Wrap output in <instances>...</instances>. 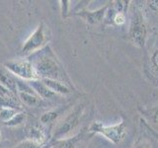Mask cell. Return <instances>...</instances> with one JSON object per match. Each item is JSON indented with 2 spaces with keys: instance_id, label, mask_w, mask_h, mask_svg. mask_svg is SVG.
<instances>
[{
  "instance_id": "cell-1",
  "label": "cell",
  "mask_w": 158,
  "mask_h": 148,
  "mask_svg": "<svg viewBox=\"0 0 158 148\" xmlns=\"http://www.w3.org/2000/svg\"><path fill=\"white\" fill-rule=\"evenodd\" d=\"M27 58L33 63L39 79H52L60 81L65 83L71 89H74L65 69L63 68L56 54L48 44L37 52L27 56Z\"/></svg>"
},
{
  "instance_id": "cell-2",
  "label": "cell",
  "mask_w": 158,
  "mask_h": 148,
  "mask_svg": "<svg viewBox=\"0 0 158 148\" xmlns=\"http://www.w3.org/2000/svg\"><path fill=\"white\" fill-rule=\"evenodd\" d=\"M84 111H85V107L83 104H78L74 107L54 128L52 139L54 141H57L73 136V133L75 132V130H77L81 122V120L84 116Z\"/></svg>"
},
{
  "instance_id": "cell-3",
  "label": "cell",
  "mask_w": 158,
  "mask_h": 148,
  "mask_svg": "<svg viewBox=\"0 0 158 148\" xmlns=\"http://www.w3.org/2000/svg\"><path fill=\"white\" fill-rule=\"evenodd\" d=\"M87 131L100 134L111 141L113 144L118 145L125 139L127 133V127L123 121L112 125H105L101 121H94L89 125Z\"/></svg>"
},
{
  "instance_id": "cell-4",
  "label": "cell",
  "mask_w": 158,
  "mask_h": 148,
  "mask_svg": "<svg viewBox=\"0 0 158 148\" xmlns=\"http://www.w3.org/2000/svg\"><path fill=\"white\" fill-rule=\"evenodd\" d=\"M127 36L135 47H144L147 39V26L141 10L136 7L131 13Z\"/></svg>"
},
{
  "instance_id": "cell-5",
  "label": "cell",
  "mask_w": 158,
  "mask_h": 148,
  "mask_svg": "<svg viewBox=\"0 0 158 148\" xmlns=\"http://www.w3.org/2000/svg\"><path fill=\"white\" fill-rule=\"evenodd\" d=\"M49 38L51 36H49L48 27H47V25L44 22H41L35 29V31L24 42L21 52L26 56H31L40 49L47 47L48 44V43L49 41Z\"/></svg>"
},
{
  "instance_id": "cell-6",
  "label": "cell",
  "mask_w": 158,
  "mask_h": 148,
  "mask_svg": "<svg viewBox=\"0 0 158 148\" xmlns=\"http://www.w3.org/2000/svg\"><path fill=\"white\" fill-rule=\"evenodd\" d=\"M3 65L11 72L15 77L25 81L36 80L38 75L33 63L29 59H13L3 63Z\"/></svg>"
},
{
  "instance_id": "cell-7",
  "label": "cell",
  "mask_w": 158,
  "mask_h": 148,
  "mask_svg": "<svg viewBox=\"0 0 158 148\" xmlns=\"http://www.w3.org/2000/svg\"><path fill=\"white\" fill-rule=\"evenodd\" d=\"M108 8H109V4L97 10H93V11H90V10H87L86 8H84L82 10H79V11L75 12L74 14H75L76 16L82 18L88 25L92 26V25H96V24L104 22V19H105Z\"/></svg>"
},
{
  "instance_id": "cell-8",
  "label": "cell",
  "mask_w": 158,
  "mask_h": 148,
  "mask_svg": "<svg viewBox=\"0 0 158 148\" xmlns=\"http://www.w3.org/2000/svg\"><path fill=\"white\" fill-rule=\"evenodd\" d=\"M23 104L21 103L17 93L0 86V109L12 108L23 111Z\"/></svg>"
},
{
  "instance_id": "cell-9",
  "label": "cell",
  "mask_w": 158,
  "mask_h": 148,
  "mask_svg": "<svg viewBox=\"0 0 158 148\" xmlns=\"http://www.w3.org/2000/svg\"><path fill=\"white\" fill-rule=\"evenodd\" d=\"M0 86L8 89L14 93H17V78L5 67L0 64Z\"/></svg>"
},
{
  "instance_id": "cell-10",
  "label": "cell",
  "mask_w": 158,
  "mask_h": 148,
  "mask_svg": "<svg viewBox=\"0 0 158 148\" xmlns=\"http://www.w3.org/2000/svg\"><path fill=\"white\" fill-rule=\"evenodd\" d=\"M28 83L30 84V86L33 88L35 93H36L42 100H52V99H56L57 97L56 94H54L53 92L49 90L46 84H44L41 79L28 81Z\"/></svg>"
},
{
  "instance_id": "cell-11",
  "label": "cell",
  "mask_w": 158,
  "mask_h": 148,
  "mask_svg": "<svg viewBox=\"0 0 158 148\" xmlns=\"http://www.w3.org/2000/svg\"><path fill=\"white\" fill-rule=\"evenodd\" d=\"M41 80L46 84L49 90L54 94H56L57 96H65L71 93V88L66 85L65 83L56 80H52V79H41Z\"/></svg>"
},
{
  "instance_id": "cell-12",
  "label": "cell",
  "mask_w": 158,
  "mask_h": 148,
  "mask_svg": "<svg viewBox=\"0 0 158 148\" xmlns=\"http://www.w3.org/2000/svg\"><path fill=\"white\" fill-rule=\"evenodd\" d=\"M27 139L40 143V144L46 145V140H47L46 131L44 130V128H42L39 125H32L27 130Z\"/></svg>"
},
{
  "instance_id": "cell-13",
  "label": "cell",
  "mask_w": 158,
  "mask_h": 148,
  "mask_svg": "<svg viewBox=\"0 0 158 148\" xmlns=\"http://www.w3.org/2000/svg\"><path fill=\"white\" fill-rule=\"evenodd\" d=\"M83 137L84 131H80L76 133V134H74L73 136L56 141V144L57 145V148H76L78 143L83 139Z\"/></svg>"
},
{
  "instance_id": "cell-14",
  "label": "cell",
  "mask_w": 158,
  "mask_h": 148,
  "mask_svg": "<svg viewBox=\"0 0 158 148\" xmlns=\"http://www.w3.org/2000/svg\"><path fill=\"white\" fill-rule=\"evenodd\" d=\"M18 96L23 106L27 107H38L42 101L37 94L33 93H18Z\"/></svg>"
},
{
  "instance_id": "cell-15",
  "label": "cell",
  "mask_w": 158,
  "mask_h": 148,
  "mask_svg": "<svg viewBox=\"0 0 158 148\" xmlns=\"http://www.w3.org/2000/svg\"><path fill=\"white\" fill-rule=\"evenodd\" d=\"M149 72L155 83H158V48L151 53L149 58Z\"/></svg>"
},
{
  "instance_id": "cell-16",
  "label": "cell",
  "mask_w": 158,
  "mask_h": 148,
  "mask_svg": "<svg viewBox=\"0 0 158 148\" xmlns=\"http://www.w3.org/2000/svg\"><path fill=\"white\" fill-rule=\"evenodd\" d=\"M19 112H21V110L12 108H2L0 109V120L3 121V123H5L9 121L11 118H13Z\"/></svg>"
},
{
  "instance_id": "cell-17",
  "label": "cell",
  "mask_w": 158,
  "mask_h": 148,
  "mask_svg": "<svg viewBox=\"0 0 158 148\" xmlns=\"http://www.w3.org/2000/svg\"><path fill=\"white\" fill-rule=\"evenodd\" d=\"M26 118H27L26 113H25L24 111H21V112H19L13 118H11L9 121L5 122L4 125L6 126H11V127L18 126V125H21L22 123H24L25 121H26Z\"/></svg>"
},
{
  "instance_id": "cell-18",
  "label": "cell",
  "mask_w": 158,
  "mask_h": 148,
  "mask_svg": "<svg viewBox=\"0 0 158 148\" xmlns=\"http://www.w3.org/2000/svg\"><path fill=\"white\" fill-rule=\"evenodd\" d=\"M141 113L144 115L149 120V121L158 125V107H153L151 109H147V110H142Z\"/></svg>"
},
{
  "instance_id": "cell-19",
  "label": "cell",
  "mask_w": 158,
  "mask_h": 148,
  "mask_svg": "<svg viewBox=\"0 0 158 148\" xmlns=\"http://www.w3.org/2000/svg\"><path fill=\"white\" fill-rule=\"evenodd\" d=\"M58 115H59V113L56 111H49V112L44 113L41 117V118H40V121H41L43 125H51V123L56 121Z\"/></svg>"
},
{
  "instance_id": "cell-20",
  "label": "cell",
  "mask_w": 158,
  "mask_h": 148,
  "mask_svg": "<svg viewBox=\"0 0 158 148\" xmlns=\"http://www.w3.org/2000/svg\"><path fill=\"white\" fill-rule=\"evenodd\" d=\"M130 3H131V1H113V2H111V6L116 13L127 14Z\"/></svg>"
},
{
  "instance_id": "cell-21",
  "label": "cell",
  "mask_w": 158,
  "mask_h": 148,
  "mask_svg": "<svg viewBox=\"0 0 158 148\" xmlns=\"http://www.w3.org/2000/svg\"><path fill=\"white\" fill-rule=\"evenodd\" d=\"M14 148H46V145H43L35 141L26 139L22 142H20L19 144H17Z\"/></svg>"
},
{
  "instance_id": "cell-22",
  "label": "cell",
  "mask_w": 158,
  "mask_h": 148,
  "mask_svg": "<svg viewBox=\"0 0 158 148\" xmlns=\"http://www.w3.org/2000/svg\"><path fill=\"white\" fill-rule=\"evenodd\" d=\"M115 12V11H114ZM127 22V14L125 13H114V16L112 19V24L116 26H123Z\"/></svg>"
},
{
  "instance_id": "cell-23",
  "label": "cell",
  "mask_w": 158,
  "mask_h": 148,
  "mask_svg": "<svg viewBox=\"0 0 158 148\" xmlns=\"http://www.w3.org/2000/svg\"><path fill=\"white\" fill-rule=\"evenodd\" d=\"M60 3V11H61V16L62 18H66L69 15V6H70V1H67V0H61L59 1Z\"/></svg>"
},
{
  "instance_id": "cell-24",
  "label": "cell",
  "mask_w": 158,
  "mask_h": 148,
  "mask_svg": "<svg viewBox=\"0 0 158 148\" xmlns=\"http://www.w3.org/2000/svg\"><path fill=\"white\" fill-rule=\"evenodd\" d=\"M147 6L149 7L151 11L156 13L158 15V0H151V1H147Z\"/></svg>"
},
{
  "instance_id": "cell-25",
  "label": "cell",
  "mask_w": 158,
  "mask_h": 148,
  "mask_svg": "<svg viewBox=\"0 0 158 148\" xmlns=\"http://www.w3.org/2000/svg\"><path fill=\"white\" fill-rule=\"evenodd\" d=\"M132 148H151V145L145 140H139L133 145Z\"/></svg>"
},
{
  "instance_id": "cell-26",
  "label": "cell",
  "mask_w": 158,
  "mask_h": 148,
  "mask_svg": "<svg viewBox=\"0 0 158 148\" xmlns=\"http://www.w3.org/2000/svg\"><path fill=\"white\" fill-rule=\"evenodd\" d=\"M1 138H2V135H1V132H0V141H1Z\"/></svg>"
}]
</instances>
